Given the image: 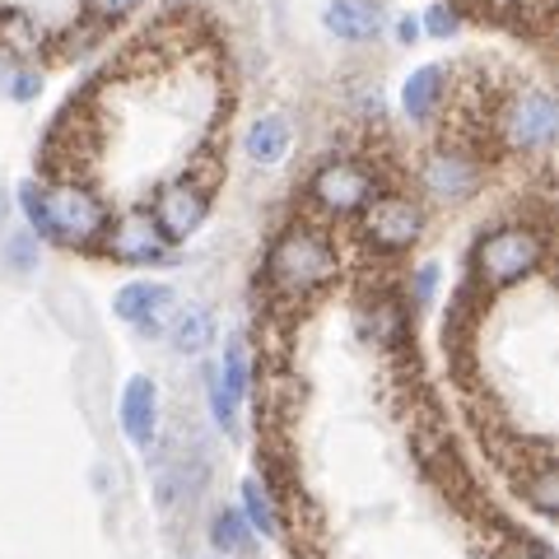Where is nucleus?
I'll return each instance as SVG.
<instances>
[{
  "instance_id": "nucleus-1",
  "label": "nucleus",
  "mask_w": 559,
  "mask_h": 559,
  "mask_svg": "<svg viewBox=\"0 0 559 559\" xmlns=\"http://www.w3.org/2000/svg\"><path fill=\"white\" fill-rule=\"evenodd\" d=\"M24 229L38 242H57V248H94L108 229V205L84 182H24L20 187Z\"/></svg>"
},
{
  "instance_id": "nucleus-17",
  "label": "nucleus",
  "mask_w": 559,
  "mask_h": 559,
  "mask_svg": "<svg viewBox=\"0 0 559 559\" xmlns=\"http://www.w3.org/2000/svg\"><path fill=\"white\" fill-rule=\"evenodd\" d=\"M443 94H448V66L429 61L411 70L406 84H401V112L411 121H433V112L443 108Z\"/></svg>"
},
{
  "instance_id": "nucleus-11",
  "label": "nucleus",
  "mask_w": 559,
  "mask_h": 559,
  "mask_svg": "<svg viewBox=\"0 0 559 559\" xmlns=\"http://www.w3.org/2000/svg\"><path fill=\"white\" fill-rule=\"evenodd\" d=\"M159 382L150 373H135L127 378V388H121V406H117V419H121V433L131 439L135 452H150L159 443Z\"/></svg>"
},
{
  "instance_id": "nucleus-15",
  "label": "nucleus",
  "mask_w": 559,
  "mask_h": 559,
  "mask_svg": "<svg viewBox=\"0 0 559 559\" xmlns=\"http://www.w3.org/2000/svg\"><path fill=\"white\" fill-rule=\"evenodd\" d=\"M215 336H219V326H215V312H210L205 304L173 308V318L164 322V341H168L173 355H182V359L205 355V349L215 345Z\"/></svg>"
},
{
  "instance_id": "nucleus-21",
  "label": "nucleus",
  "mask_w": 559,
  "mask_h": 559,
  "mask_svg": "<svg viewBox=\"0 0 559 559\" xmlns=\"http://www.w3.org/2000/svg\"><path fill=\"white\" fill-rule=\"evenodd\" d=\"M38 261H43V242L33 238L28 229H14L5 234V242H0V266H5L10 275H33L38 271Z\"/></svg>"
},
{
  "instance_id": "nucleus-28",
  "label": "nucleus",
  "mask_w": 559,
  "mask_h": 559,
  "mask_svg": "<svg viewBox=\"0 0 559 559\" xmlns=\"http://www.w3.org/2000/svg\"><path fill=\"white\" fill-rule=\"evenodd\" d=\"M5 219H10V197H5V187H0V229H5Z\"/></svg>"
},
{
  "instance_id": "nucleus-10",
  "label": "nucleus",
  "mask_w": 559,
  "mask_h": 559,
  "mask_svg": "<svg viewBox=\"0 0 559 559\" xmlns=\"http://www.w3.org/2000/svg\"><path fill=\"white\" fill-rule=\"evenodd\" d=\"M210 215V197L201 182L191 178H173L154 191V205H150V219L159 224V234L168 242H187L191 234H201V224Z\"/></svg>"
},
{
  "instance_id": "nucleus-12",
  "label": "nucleus",
  "mask_w": 559,
  "mask_h": 559,
  "mask_svg": "<svg viewBox=\"0 0 559 559\" xmlns=\"http://www.w3.org/2000/svg\"><path fill=\"white\" fill-rule=\"evenodd\" d=\"M178 308V289L168 285V280H131V285H121L117 289V299H112V312L121 322H131L140 326L150 336H159L164 331V318Z\"/></svg>"
},
{
  "instance_id": "nucleus-3",
  "label": "nucleus",
  "mask_w": 559,
  "mask_h": 559,
  "mask_svg": "<svg viewBox=\"0 0 559 559\" xmlns=\"http://www.w3.org/2000/svg\"><path fill=\"white\" fill-rule=\"evenodd\" d=\"M540 261H546V238H540L532 224H499V229L480 234L476 252H471L480 289H489V294L513 289L518 280L536 275Z\"/></svg>"
},
{
  "instance_id": "nucleus-14",
  "label": "nucleus",
  "mask_w": 559,
  "mask_h": 559,
  "mask_svg": "<svg viewBox=\"0 0 559 559\" xmlns=\"http://www.w3.org/2000/svg\"><path fill=\"white\" fill-rule=\"evenodd\" d=\"M322 24L336 43H373L382 38V28H388V10H382V0H331L322 10Z\"/></svg>"
},
{
  "instance_id": "nucleus-4",
  "label": "nucleus",
  "mask_w": 559,
  "mask_h": 559,
  "mask_svg": "<svg viewBox=\"0 0 559 559\" xmlns=\"http://www.w3.org/2000/svg\"><path fill=\"white\" fill-rule=\"evenodd\" d=\"M145 457L154 466V509H159V513L191 509V503L205 495L210 457L201 448H164V443H154Z\"/></svg>"
},
{
  "instance_id": "nucleus-22",
  "label": "nucleus",
  "mask_w": 559,
  "mask_h": 559,
  "mask_svg": "<svg viewBox=\"0 0 559 559\" xmlns=\"http://www.w3.org/2000/svg\"><path fill=\"white\" fill-rule=\"evenodd\" d=\"M522 495H527V503L540 518H555L559 513V476H555V466H540L536 476L522 485Z\"/></svg>"
},
{
  "instance_id": "nucleus-5",
  "label": "nucleus",
  "mask_w": 559,
  "mask_h": 559,
  "mask_svg": "<svg viewBox=\"0 0 559 559\" xmlns=\"http://www.w3.org/2000/svg\"><path fill=\"white\" fill-rule=\"evenodd\" d=\"M252 392V355H248V341L234 336L224 341V359L205 369V396H210V419L229 433H238V415H242V401Z\"/></svg>"
},
{
  "instance_id": "nucleus-16",
  "label": "nucleus",
  "mask_w": 559,
  "mask_h": 559,
  "mask_svg": "<svg viewBox=\"0 0 559 559\" xmlns=\"http://www.w3.org/2000/svg\"><path fill=\"white\" fill-rule=\"evenodd\" d=\"M294 150V127L280 112H261L248 131H242V154L257 168H280Z\"/></svg>"
},
{
  "instance_id": "nucleus-24",
  "label": "nucleus",
  "mask_w": 559,
  "mask_h": 559,
  "mask_svg": "<svg viewBox=\"0 0 559 559\" xmlns=\"http://www.w3.org/2000/svg\"><path fill=\"white\" fill-rule=\"evenodd\" d=\"M457 28H462V14L452 5H429L419 14V33H429V38H457Z\"/></svg>"
},
{
  "instance_id": "nucleus-9",
  "label": "nucleus",
  "mask_w": 559,
  "mask_h": 559,
  "mask_svg": "<svg viewBox=\"0 0 559 559\" xmlns=\"http://www.w3.org/2000/svg\"><path fill=\"white\" fill-rule=\"evenodd\" d=\"M555 131H559V112H555V98H550L546 90L518 94L509 108H503V121H499L503 145L522 150V154L550 150V145H555Z\"/></svg>"
},
{
  "instance_id": "nucleus-25",
  "label": "nucleus",
  "mask_w": 559,
  "mask_h": 559,
  "mask_svg": "<svg viewBox=\"0 0 559 559\" xmlns=\"http://www.w3.org/2000/svg\"><path fill=\"white\" fill-rule=\"evenodd\" d=\"M145 0H84V10L94 14V20L103 24H117V20H127V14H135Z\"/></svg>"
},
{
  "instance_id": "nucleus-2",
  "label": "nucleus",
  "mask_w": 559,
  "mask_h": 559,
  "mask_svg": "<svg viewBox=\"0 0 559 559\" xmlns=\"http://www.w3.org/2000/svg\"><path fill=\"white\" fill-rule=\"evenodd\" d=\"M331 275H336V248H331V238L322 229L294 224V229H285L271 242L266 285L275 299H308Z\"/></svg>"
},
{
  "instance_id": "nucleus-7",
  "label": "nucleus",
  "mask_w": 559,
  "mask_h": 559,
  "mask_svg": "<svg viewBox=\"0 0 559 559\" xmlns=\"http://www.w3.org/2000/svg\"><path fill=\"white\" fill-rule=\"evenodd\" d=\"M308 197L318 210H326V215H359V210L378 197V178H373V168L359 159H331L312 173Z\"/></svg>"
},
{
  "instance_id": "nucleus-6",
  "label": "nucleus",
  "mask_w": 559,
  "mask_h": 559,
  "mask_svg": "<svg viewBox=\"0 0 559 559\" xmlns=\"http://www.w3.org/2000/svg\"><path fill=\"white\" fill-rule=\"evenodd\" d=\"M359 224H364V242L382 257H396V252H411L419 238H425V210H419L411 197H373L369 205L359 210Z\"/></svg>"
},
{
  "instance_id": "nucleus-8",
  "label": "nucleus",
  "mask_w": 559,
  "mask_h": 559,
  "mask_svg": "<svg viewBox=\"0 0 559 559\" xmlns=\"http://www.w3.org/2000/svg\"><path fill=\"white\" fill-rule=\"evenodd\" d=\"M103 252L127 266H168L173 261V242L159 234V224L150 219V210H127L103 229Z\"/></svg>"
},
{
  "instance_id": "nucleus-29",
  "label": "nucleus",
  "mask_w": 559,
  "mask_h": 559,
  "mask_svg": "<svg viewBox=\"0 0 559 559\" xmlns=\"http://www.w3.org/2000/svg\"><path fill=\"white\" fill-rule=\"evenodd\" d=\"M513 559H550V555H546V550H518Z\"/></svg>"
},
{
  "instance_id": "nucleus-26",
  "label": "nucleus",
  "mask_w": 559,
  "mask_h": 559,
  "mask_svg": "<svg viewBox=\"0 0 559 559\" xmlns=\"http://www.w3.org/2000/svg\"><path fill=\"white\" fill-rule=\"evenodd\" d=\"M411 289H415V304L425 308V304L433 299V289H439V266H433V261H425V266L411 275Z\"/></svg>"
},
{
  "instance_id": "nucleus-13",
  "label": "nucleus",
  "mask_w": 559,
  "mask_h": 559,
  "mask_svg": "<svg viewBox=\"0 0 559 559\" xmlns=\"http://www.w3.org/2000/svg\"><path fill=\"white\" fill-rule=\"evenodd\" d=\"M419 182H425L439 201L457 205V201H466V197H476L480 191V164L466 159L462 150H433L425 159V168H419Z\"/></svg>"
},
{
  "instance_id": "nucleus-19",
  "label": "nucleus",
  "mask_w": 559,
  "mask_h": 559,
  "mask_svg": "<svg viewBox=\"0 0 559 559\" xmlns=\"http://www.w3.org/2000/svg\"><path fill=\"white\" fill-rule=\"evenodd\" d=\"M238 513L248 518V527H252L257 536H266V540L280 536V513H275V499H271L266 480L248 476V480L238 485Z\"/></svg>"
},
{
  "instance_id": "nucleus-23",
  "label": "nucleus",
  "mask_w": 559,
  "mask_h": 559,
  "mask_svg": "<svg viewBox=\"0 0 559 559\" xmlns=\"http://www.w3.org/2000/svg\"><path fill=\"white\" fill-rule=\"evenodd\" d=\"M0 94H5L10 103H33V98L43 94L38 66H10V70H0Z\"/></svg>"
},
{
  "instance_id": "nucleus-18",
  "label": "nucleus",
  "mask_w": 559,
  "mask_h": 559,
  "mask_svg": "<svg viewBox=\"0 0 559 559\" xmlns=\"http://www.w3.org/2000/svg\"><path fill=\"white\" fill-rule=\"evenodd\" d=\"M205 540H210V550H215L219 559H248L257 550V532L248 527V518L238 513V503H219V509L210 513Z\"/></svg>"
},
{
  "instance_id": "nucleus-30",
  "label": "nucleus",
  "mask_w": 559,
  "mask_h": 559,
  "mask_svg": "<svg viewBox=\"0 0 559 559\" xmlns=\"http://www.w3.org/2000/svg\"><path fill=\"white\" fill-rule=\"evenodd\" d=\"M191 559H219V555H191Z\"/></svg>"
},
{
  "instance_id": "nucleus-20",
  "label": "nucleus",
  "mask_w": 559,
  "mask_h": 559,
  "mask_svg": "<svg viewBox=\"0 0 559 559\" xmlns=\"http://www.w3.org/2000/svg\"><path fill=\"white\" fill-rule=\"evenodd\" d=\"M0 47L10 51V57H38V47H43V24L33 20V14L24 10H0Z\"/></svg>"
},
{
  "instance_id": "nucleus-27",
  "label": "nucleus",
  "mask_w": 559,
  "mask_h": 559,
  "mask_svg": "<svg viewBox=\"0 0 559 559\" xmlns=\"http://www.w3.org/2000/svg\"><path fill=\"white\" fill-rule=\"evenodd\" d=\"M419 38H425V33H419V20H415V14H401V20H396V43L411 47V43H419Z\"/></svg>"
}]
</instances>
